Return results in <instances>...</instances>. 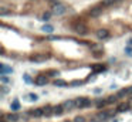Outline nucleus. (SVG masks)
Returning a JSON list of instances; mask_svg holds the SVG:
<instances>
[{"label":"nucleus","instance_id":"obj_1","mask_svg":"<svg viewBox=\"0 0 132 122\" xmlns=\"http://www.w3.org/2000/svg\"><path fill=\"white\" fill-rule=\"evenodd\" d=\"M91 105H94V101L88 99V98L85 97H81V98H77L75 99V108H87V107H91Z\"/></svg>","mask_w":132,"mask_h":122},{"label":"nucleus","instance_id":"obj_2","mask_svg":"<svg viewBox=\"0 0 132 122\" xmlns=\"http://www.w3.org/2000/svg\"><path fill=\"white\" fill-rule=\"evenodd\" d=\"M68 12V7L65 6V4H63V3H60V4H57V6H53V14L54 16H63V14H65V13Z\"/></svg>","mask_w":132,"mask_h":122},{"label":"nucleus","instance_id":"obj_3","mask_svg":"<svg viewBox=\"0 0 132 122\" xmlns=\"http://www.w3.org/2000/svg\"><path fill=\"white\" fill-rule=\"evenodd\" d=\"M74 31H75V33H78V34H81V36H85V34H88V27H87L85 24H84V23H77V24L74 26Z\"/></svg>","mask_w":132,"mask_h":122},{"label":"nucleus","instance_id":"obj_4","mask_svg":"<svg viewBox=\"0 0 132 122\" xmlns=\"http://www.w3.org/2000/svg\"><path fill=\"white\" fill-rule=\"evenodd\" d=\"M3 119L7 122H17L20 121V115L17 112H14V111H12L10 114H3Z\"/></svg>","mask_w":132,"mask_h":122},{"label":"nucleus","instance_id":"obj_5","mask_svg":"<svg viewBox=\"0 0 132 122\" xmlns=\"http://www.w3.org/2000/svg\"><path fill=\"white\" fill-rule=\"evenodd\" d=\"M88 14L91 16V17H94V18L99 17V16L102 14V6L99 4V6H95V7H92V9H89Z\"/></svg>","mask_w":132,"mask_h":122},{"label":"nucleus","instance_id":"obj_6","mask_svg":"<svg viewBox=\"0 0 132 122\" xmlns=\"http://www.w3.org/2000/svg\"><path fill=\"white\" fill-rule=\"evenodd\" d=\"M131 107H132V105H131V102H129V101H124V102H121V104L118 105L115 111H117L118 114H119V112H125V111L131 109Z\"/></svg>","mask_w":132,"mask_h":122},{"label":"nucleus","instance_id":"obj_7","mask_svg":"<svg viewBox=\"0 0 132 122\" xmlns=\"http://www.w3.org/2000/svg\"><path fill=\"white\" fill-rule=\"evenodd\" d=\"M63 107H64L65 112H67V111H71L73 108H75V99H67V101H64V102H63Z\"/></svg>","mask_w":132,"mask_h":122},{"label":"nucleus","instance_id":"obj_8","mask_svg":"<svg viewBox=\"0 0 132 122\" xmlns=\"http://www.w3.org/2000/svg\"><path fill=\"white\" fill-rule=\"evenodd\" d=\"M30 116H34V118H40V116H44V109L43 108H36V109L28 111Z\"/></svg>","mask_w":132,"mask_h":122},{"label":"nucleus","instance_id":"obj_9","mask_svg":"<svg viewBox=\"0 0 132 122\" xmlns=\"http://www.w3.org/2000/svg\"><path fill=\"white\" fill-rule=\"evenodd\" d=\"M48 60V57L44 54H38V55H34V57H31V61L33 63H36V64H40V63H44V61Z\"/></svg>","mask_w":132,"mask_h":122},{"label":"nucleus","instance_id":"obj_10","mask_svg":"<svg viewBox=\"0 0 132 122\" xmlns=\"http://www.w3.org/2000/svg\"><path fill=\"white\" fill-rule=\"evenodd\" d=\"M87 46L89 47V50L94 53H101L102 51V44H97V43H88Z\"/></svg>","mask_w":132,"mask_h":122},{"label":"nucleus","instance_id":"obj_11","mask_svg":"<svg viewBox=\"0 0 132 122\" xmlns=\"http://www.w3.org/2000/svg\"><path fill=\"white\" fill-rule=\"evenodd\" d=\"M13 73H14V70H13L12 67H9V65H6V64L0 65V74H2V75H3V74H7V75H9V74H13Z\"/></svg>","mask_w":132,"mask_h":122},{"label":"nucleus","instance_id":"obj_12","mask_svg":"<svg viewBox=\"0 0 132 122\" xmlns=\"http://www.w3.org/2000/svg\"><path fill=\"white\" fill-rule=\"evenodd\" d=\"M47 83H48V79H47V75H46V77H43V75L37 77V78H36V81H34V84H36V85H38V87L46 85Z\"/></svg>","mask_w":132,"mask_h":122},{"label":"nucleus","instance_id":"obj_13","mask_svg":"<svg viewBox=\"0 0 132 122\" xmlns=\"http://www.w3.org/2000/svg\"><path fill=\"white\" fill-rule=\"evenodd\" d=\"M94 105H95L97 108H104L105 105H108L107 102V98H97V99H94Z\"/></svg>","mask_w":132,"mask_h":122},{"label":"nucleus","instance_id":"obj_14","mask_svg":"<svg viewBox=\"0 0 132 122\" xmlns=\"http://www.w3.org/2000/svg\"><path fill=\"white\" fill-rule=\"evenodd\" d=\"M64 112H65V109H64V107H63V104L53 107V115H61V114H64Z\"/></svg>","mask_w":132,"mask_h":122},{"label":"nucleus","instance_id":"obj_15","mask_svg":"<svg viewBox=\"0 0 132 122\" xmlns=\"http://www.w3.org/2000/svg\"><path fill=\"white\" fill-rule=\"evenodd\" d=\"M97 37H98L99 40H107V38H109V33H108L107 30H99L98 33H97Z\"/></svg>","mask_w":132,"mask_h":122},{"label":"nucleus","instance_id":"obj_16","mask_svg":"<svg viewBox=\"0 0 132 122\" xmlns=\"http://www.w3.org/2000/svg\"><path fill=\"white\" fill-rule=\"evenodd\" d=\"M41 31H44V33H47V34H51V33H54V27H53L51 24H44L43 27H41Z\"/></svg>","mask_w":132,"mask_h":122},{"label":"nucleus","instance_id":"obj_17","mask_svg":"<svg viewBox=\"0 0 132 122\" xmlns=\"http://www.w3.org/2000/svg\"><path fill=\"white\" fill-rule=\"evenodd\" d=\"M0 81H2V84H3V85H7V84L12 83V78H10L7 74H3V75L0 77Z\"/></svg>","mask_w":132,"mask_h":122},{"label":"nucleus","instance_id":"obj_18","mask_svg":"<svg viewBox=\"0 0 132 122\" xmlns=\"http://www.w3.org/2000/svg\"><path fill=\"white\" fill-rule=\"evenodd\" d=\"M43 109H44V116L53 115V107H51V105H44Z\"/></svg>","mask_w":132,"mask_h":122},{"label":"nucleus","instance_id":"obj_19","mask_svg":"<svg viewBox=\"0 0 132 122\" xmlns=\"http://www.w3.org/2000/svg\"><path fill=\"white\" fill-rule=\"evenodd\" d=\"M129 95V88H125V89H121V91L117 92V97L118 98H122V97H128Z\"/></svg>","mask_w":132,"mask_h":122},{"label":"nucleus","instance_id":"obj_20","mask_svg":"<svg viewBox=\"0 0 132 122\" xmlns=\"http://www.w3.org/2000/svg\"><path fill=\"white\" fill-rule=\"evenodd\" d=\"M10 108H12V111H18L20 109V104H18V99H13V102H12V105H10Z\"/></svg>","mask_w":132,"mask_h":122},{"label":"nucleus","instance_id":"obj_21","mask_svg":"<svg viewBox=\"0 0 132 122\" xmlns=\"http://www.w3.org/2000/svg\"><path fill=\"white\" fill-rule=\"evenodd\" d=\"M117 99H118L117 95H109V97L107 98V102H108V105H111V104H115V102H117Z\"/></svg>","mask_w":132,"mask_h":122},{"label":"nucleus","instance_id":"obj_22","mask_svg":"<svg viewBox=\"0 0 132 122\" xmlns=\"http://www.w3.org/2000/svg\"><path fill=\"white\" fill-rule=\"evenodd\" d=\"M54 85H57V87H67L68 83H65L64 79H55V81H54Z\"/></svg>","mask_w":132,"mask_h":122},{"label":"nucleus","instance_id":"obj_23","mask_svg":"<svg viewBox=\"0 0 132 122\" xmlns=\"http://www.w3.org/2000/svg\"><path fill=\"white\" fill-rule=\"evenodd\" d=\"M23 79H24L26 84H34V81H36V79H31V77L28 75V74H24V75H23Z\"/></svg>","mask_w":132,"mask_h":122},{"label":"nucleus","instance_id":"obj_24","mask_svg":"<svg viewBox=\"0 0 132 122\" xmlns=\"http://www.w3.org/2000/svg\"><path fill=\"white\" fill-rule=\"evenodd\" d=\"M57 74H58V71H57V70H50V71H47V73H46V75L47 77H55Z\"/></svg>","mask_w":132,"mask_h":122},{"label":"nucleus","instance_id":"obj_25","mask_svg":"<svg viewBox=\"0 0 132 122\" xmlns=\"http://www.w3.org/2000/svg\"><path fill=\"white\" fill-rule=\"evenodd\" d=\"M28 99H31V101H37V99H38V95L34 94V92H30V94H28Z\"/></svg>","mask_w":132,"mask_h":122},{"label":"nucleus","instance_id":"obj_26","mask_svg":"<svg viewBox=\"0 0 132 122\" xmlns=\"http://www.w3.org/2000/svg\"><path fill=\"white\" fill-rule=\"evenodd\" d=\"M125 54L129 55V57H132V47L131 46H126L125 47Z\"/></svg>","mask_w":132,"mask_h":122},{"label":"nucleus","instance_id":"obj_27","mask_svg":"<svg viewBox=\"0 0 132 122\" xmlns=\"http://www.w3.org/2000/svg\"><path fill=\"white\" fill-rule=\"evenodd\" d=\"M104 70H105L104 65H94V71L95 73H99V71H104Z\"/></svg>","mask_w":132,"mask_h":122},{"label":"nucleus","instance_id":"obj_28","mask_svg":"<svg viewBox=\"0 0 132 122\" xmlns=\"http://www.w3.org/2000/svg\"><path fill=\"white\" fill-rule=\"evenodd\" d=\"M0 89H2V97H4V95L9 92V88H7L6 85H2V88H0Z\"/></svg>","mask_w":132,"mask_h":122},{"label":"nucleus","instance_id":"obj_29","mask_svg":"<svg viewBox=\"0 0 132 122\" xmlns=\"http://www.w3.org/2000/svg\"><path fill=\"white\" fill-rule=\"evenodd\" d=\"M51 14H53V13H44V14L41 16V20H44V22H46V20H48V18L51 17Z\"/></svg>","mask_w":132,"mask_h":122},{"label":"nucleus","instance_id":"obj_30","mask_svg":"<svg viewBox=\"0 0 132 122\" xmlns=\"http://www.w3.org/2000/svg\"><path fill=\"white\" fill-rule=\"evenodd\" d=\"M74 122H85V118H84V116H75V118H74Z\"/></svg>","mask_w":132,"mask_h":122},{"label":"nucleus","instance_id":"obj_31","mask_svg":"<svg viewBox=\"0 0 132 122\" xmlns=\"http://www.w3.org/2000/svg\"><path fill=\"white\" fill-rule=\"evenodd\" d=\"M50 3H51V6H57L61 3V0H50Z\"/></svg>","mask_w":132,"mask_h":122},{"label":"nucleus","instance_id":"obj_32","mask_svg":"<svg viewBox=\"0 0 132 122\" xmlns=\"http://www.w3.org/2000/svg\"><path fill=\"white\" fill-rule=\"evenodd\" d=\"M94 94H95V95H101L102 94V88H95V89H94Z\"/></svg>","mask_w":132,"mask_h":122},{"label":"nucleus","instance_id":"obj_33","mask_svg":"<svg viewBox=\"0 0 132 122\" xmlns=\"http://www.w3.org/2000/svg\"><path fill=\"white\" fill-rule=\"evenodd\" d=\"M0 14H2V16H6V14H7L6 7H2V9H0Z\"/></svg>","mask_w":132,"mask_h":122},{"label":"nucleus","instance_id":"obj_34","mask_svg":"<svg viewBox=\"0 0 132 122\" xmlns=\"http://www.w3.org/2000/svg\"><path fill=\"white\" fill-rule=\"evenodd\" d=\"M80 84H83V83H80V81H73V83H71V85L77 87V85H80Z\"/></svg>","mask_w":132,"mask_h":122},{"label":"nucleus","instance_id":"obj_35","mask_svg":"<svg viewBox=\"0 0 132 122\" xmlns=\"http://www.w3.org/2000/svg\"><path fill=\"white\" fill-rule=\"evenodd\" d=\"M48 40H50V41H53V40H57V37H55V36H50Z\"/></svg>","mask_w":132,"mask_h":122},{"label":"nucleus","instance_id":"obj_36","mask_svg":"<svg viewBox=\"0 0 132 122\" xmlns=\"http://www.w3.org/2000/svg\"><path fill=\"white\" fill-rule=\"evenodd\" d=\"M111 88H112V89H117L118 85H117V84H114V85H111Z\"/></svg>","mask_w":132,"mask_h":122},{"label":"nucleus","instance_id":"obj_37","mask_svg":"<svg viewBox=\"0 0 132 122\" xmlns=\"http://www.w3.org/2000/svg\"><path fill=\"white\" fill-rule=\"evenodd\" d=\"M128 97H131V98H132V87L129 88V95H128Z\"/></svg>","mask_w":132,"mask_h":122},{"label":"nucleus","instance_id":"obj_38","mask_svg":"<svg viewBox=\"0 0 132 122\" xmlns=\"http://www.w3.org/2000/svg\"><path fill=\"white\" fill-rule=\"evenodd\" d=\"M128 46H131V47H132V38H129V40H128Z\"/></svg>","mask_w":132,"mask_h":122},{"label":"nucleus","instance_id":"obj_39","mask_svg":"<svg viewBox=\"0 0 132 122\" xmlns=\"http://www.w3.org/2000/svg\"><path fill=\"white\" fill-rule=\"evenodd\" d=\"M114 122H118V121H117V119H115V121H114Z\"/></svg>","mask_w":132,"mask_h":122},{"label":"nucleus","instance_id":"obj_40","mask_svg":"<svg viewBox=\"0 0 132 122\" xmlns=\"http://www.w3.org/2000/svg\"><path fill=\"white\" fill-rule=\"evenodd\" d=\"M67 122H71V121H67Z\"/></svg>","mask_w":132,"mask_h":122}]
</instances>
